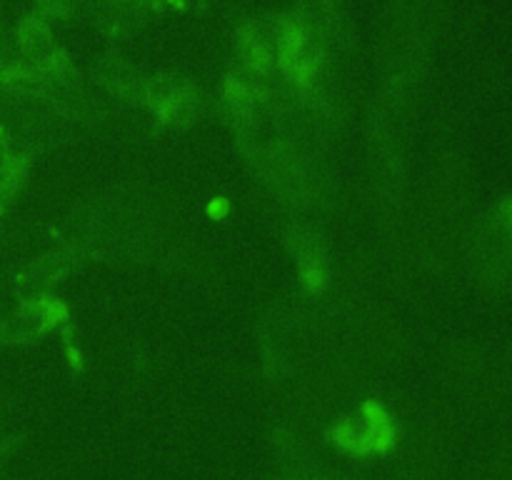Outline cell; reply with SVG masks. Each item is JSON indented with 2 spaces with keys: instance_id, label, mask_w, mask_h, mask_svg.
Returning a JSON list of instances; mask_svg holds the SVG:
<instances>
[{
  "instance_id": "cell-5",
  "label": "cell",
  "mask_w": 512,
  "mask_h": 480,
  "mask_svg": "<svg viewBox=\"0 0 512 480\" xmlns=\"http://www.w3.org/2000/svg\"><path fill=\"white\" fill-rule=\"evenodd\" d=\"M18 43L20 50L28 55L30 63L45 65L55 53H58V43H55V33L48 25L43 15H28L18 28Z\"/></svg>"
},
{
  "instance_id": "cell-6",
  "label": "cell",
  "mask_w": 512,
  "mask_h": 480,
  "mask_svg": "<svg viewBox=\"0 0 512 480\" xmlns=\"http://www.w3.org/2000/svg\"><path fill=\"white\" fill-rule=\"evenodd\" d=\"M100 83L105 88H110L113 93L123 95V98H135L140 100V90H143V80L138 75V70L130 68L128 63H123L120 58H105L100 60L98 68H95Z\"/></svg>"
},
{
  "instance_id": "cell-3",
  "label": "cell",
  "mask_w": 512,
  "mask_h": 480,
  "mask_svg": "<svg viewBox=\"0 0 512 480\" xmlns=\"http://www.w3.org/2000/svg\"><path fill=\"white\" fill-rule=\"evenodd\" d=\"M363 428H355L353 440L348 445V453L370 455V453H388L395 445V425L388 410L378 400H365L363 408Z\"/></svg>"
},
{
  "instance_id": "cell-8",
  "label": "cell",
  "mask_w": 512,
  "mask_h": 480,
  "mask_svg": "<svg viewBox=\"0 0 512 480\" xmlns=\"http://www.w3.org/2000/svg\"><path fill=\"white\" fill-rule=\"evenodd\" d=\"M158 115L160 123L175 125V128H185V125L193 123L200 113V93L188 85L185 90H180L178 95H173L170 100H165L163 105L153 110Z\"/></svg>"
},
{
  "instance_id": "cell-7",
  "label": "cell",
  "mask_w": 512,
  "mask_h": 480,
  "mask_svg": "<svg viewBox=\"0 0 512 480\" xmlns=\"http://www.w3.org/2000/svg\"><path fill=\"white\" fill-rule=\"evenodd\" d=\"M25 173H28V158L13 153L8 140L0 135V213L15 198L18 188L23 185Z\"/></svg>"
},
{
  "instance_id": "cell-4",
  "label": "cell",
  "mask_w": 512,
  "mask_h": 480,
  "mask_svg": "<svg viewBox=\"0 0 512 480\" xmlns=\"http://www.w3.org/2000/svg\"><path fill=\"white\" fill-rule=\"evenodd\" d=\"M75 265H78V250L75 248L50 250V253L35 258L33 263L23 270V275H20V285L43 293L45 288L58 283L63 275H68Z\"/></svg>"
},
{
  "instance_id": "cell-2",
  "label": "cell",
  "mask_w": 512,
  "mask_h": 480,
  "mask_svg": "<svg viewBox=\"0 0 512 480\" xmlns=\"http://www.w3.org/2000/svg\"><path fill=\"white\" fill-rule=\"evenodd\" d=\"M288 248L293 253L295 263H298V278L305 293L315 295L328 285V255H325L323 243H320L318 233L303 225L290 228L285 235Z\"/></svg>"
},
{
  "instance_id": "cell-9",
  "label": "cell",
  "mask_w": 512,
  "mask_h": 480,
  "mask_svg": "<svg viewBox=\"0 0 512 480\" xmlns=\"http://www.w3.org/2000/svg\"><path fill=\"white\" fill-rule=\"evenodd\" d=\"M230 210H233V205H230L228 198H223V195H215V198L208 200V205H205V215H208L210 220H225L230 215Z\"/></svg>"
},
{
  "instance_id": "cell-1",
  "label": "cell",
  "mask_w": 512,
  "mask_h": 480,
  "mask_svg": "<svg viewBox=\"0 0 512 480\" xmlns=\"http://www.w3.org/2000/svg\"><path fill=\"white\" fill-rule=\"evenodd\" d=\"M70 323V308L60 298L38 293L0 318V343H30L43 333Z\"/></svg>"
},
{
  "instance_id": "cell-10",
  "label": "cell",
  "mask_w": 512,
  "mask_h": 480,
  "mask_svg": "<svg viewBox=\"0 0 512 480\" xmlns=\"http://www.w3.org/2000/svg\"><path fill=\"white\" fill-rule=\"evenodd\" d=\"M75 0H40V8H43V13L48 15H68L70 10H73Z\"/></svg>"
}]
</instances>
